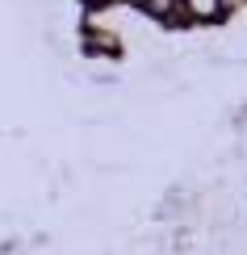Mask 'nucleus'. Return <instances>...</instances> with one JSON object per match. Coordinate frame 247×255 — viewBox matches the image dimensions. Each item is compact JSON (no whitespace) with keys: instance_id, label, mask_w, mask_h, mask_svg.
<instances>
[{"instance_id":"1","label":"nucleus","mask_w":247,"mask_h":255,"mask_svg":"<svg viewBox=\"0 0 247 255\" xmlns=\"http://www.w3.org/2000/svg\"><path fill=\"white\" fill-rule=\"evenodd\" d=\"M189 13L201 17V21H214V17L222 13V4H218V0H189Z\"/></svg>"},{"instance_id":"3","label":"nucleus","mask_w":247,"mask_h":255,"mask_svg":"<svg viewBox=\"0 0 247 255\" xmlns=\"http://www.w3.org/2000/svg\"><path fill=\"white\" fill-rule=\"evenodd\" d=\"M130 4H147V0H130Z\"/></svg>"},{"instance_id":"2","label":"nucleus","mask_w":247,"mask_h":255,"mask_svg":"<svg viewBox=\"0 0 247 255\" xmlns=\"http://www.w3.org/2000/svg\"><path fill=\"white\" fill-rule=\"evenodd\" d=\"M143 8H151L155 17H172V0H147Z\"/></svg>"}]
</instances>
